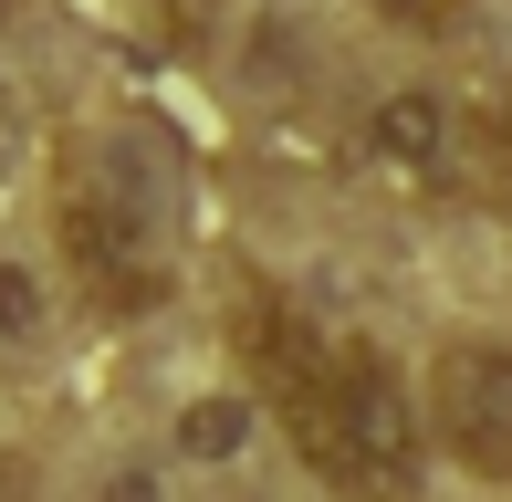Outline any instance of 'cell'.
Returning a JSON list of instances; mask_svg holds the SVG:
<instances>
[{
	"label": "cell",
	"mask_w": 512,
	"mask_h": 502,
	"mask_svg": "<svg viewBox=\"0 0 512 502\" xmlns=\"http://www.w3.org/2000/svg\"><path fill=\"white\" fill-rule=\"evenodd\" d=\"M157 157L136 136H115L105 157H84L63 178V251H74V283L105 314H147L168 293V220H157Z\"/></svg>",
	"instance_id": "obj_2"
},
{
	"label": "cell",
	"mask_w": 512,
	"mask_h": 502,
	"mask_svg": "<svg viewBox=\"0 0 512 502\" xmlns=\"http://www.w3.org/2000/svg\"><path fill=\"white\" fill-rule=\"evenodd\" d=\"M32 314H42L32 272H11V262H0V335H32Z\"/></svg>",
	"instance_id": "obj_9"
},
{
	"label": "cell",
	"mask_w": 512,
	"mask_h": 502,
	"mask_svg": "<svg viewBox=\"0 0 512 502\" xmlns=\"http://www.w3.org/2000/svg\"><path fill=\"white\" fill-rule=\"evenodd\" d=\"M429 429L450 440L460 471L512 482V346L471 335V346L439 356V367H429Z\"/></svg>",
	"instance_id": "obj_3"
},
{
	"label": "cell",
	"mask_w": 512,
	"mask_h": 502,
	"mask_svg": "<svg viewBox=\"0 0 512 502\" xmlns=\"http://www.w3.org/2000/svg\"><path fill=\"white\" fill-rule=\"evenodd\" d=\"M471 178L512 210V116H481V126H471Z\"/></svg>",
	"instance_id": "obj_6"
},
{
	"label": "cell",
	"mask_w": 512,
	"mask_h": 502,
	"mask_svg": "<svg viewBox=\"0 0 512 502\" xmlns=\"http://www.w3.org/2000/svg\"><path fill=\"white\" fill-rule=\"evenodd\" d=\"M126 11L147 21L157 42H199V32H209V11H220V0H126Z\"/></svg>",
	"instance_id": "obj_7"
},
{
	"label": "cell",
	"mask_w": 512,
	"mask_h": 502,
	"mask_svg": "<svg viewBox=\"0 0 512 502\" xmlns=\"http://www.w3.org/2000/svg\"><path fill=\"white\" fill-rule=\"evenodd\" d=\"M178 450H189V461H230V450H241V408H230V398H199L189 429H178Z\"/></svg>",
	"instance_id": "obj_5"
},
{
	"label": "cell",
	"mask_w": 512,
	"mask_h": 502,
	"mask_svg": "<svg viewBox=\"0 0 512 502\" xmlns=\"http://www.w3.org/2000/svg\"><path fill=\"white\" fill-rule=\"evenodd\" d=\"M366 168L387 189H450L471 157H460V116L429 95V84H398V95L366 105Z\"/></svg>",
	"instance_id": "obj_4"
},
{
	"label": "cell",
	"mask_w": 512,
	"mask_h": 502,
	"mask_svg": "<svg viewBox=\"0 0 512 502\" xmlns=\"http://www.w3.org/2000/svg\"><path fill=\"white\" fill-rule=\"evenodd\" d=\"M366 11H387V21H408V32H450L471 0H366Z\"/></svg>",
	"instance_id": "obj_8"
},
{
	"label": "cell",
	"mask_w": 512,
	"mask_h": 502,
	"mask_svg": "<svg viewBox=\"0 0 512 502\" xmlns=\"http://www.w3.org/2000/svg\"><path fill=\"white\" fill-rule=\"evenodd\" d=\"M241 346L262 367L272 408L293 419V450L335 482L345 502H418V429L408 419V387L356 346V335H324L314 314L251 293L241 304Z\"/></svg>",
	"instance_id": "obj_1"
}]
</instances>
